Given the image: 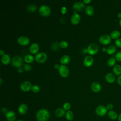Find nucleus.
Segmentation results:
<instances>
[{
    "label": "nucleus",
    "mask_w": 121,
    "mask_h": 121,
    "mask_svg": "<svg viewBox=\"0 0 121 121\" xmlns=\"http://www.w3.org/2000/svg\"><path fill=\"white\" fill-rule=\"evenodd\" d=\"M65 117L67 120L69 121H71L73 120L74 118V114L73 112L70 110L67 111L65 114Z\"/></svg>",
    "instance_id": "obj_28"
},
{
    "label": "nucleus",
    "mask_w": 121,
    "mask_h": 121,
    "mask_svg": "<svg viewBox=\"0 0 121 121\" xmlns=\"http://www.w3.org/2000/svg\"><path fill=\"white\" fill-rule=\"evenodd\" d=\"M39 14L43 17H48L50 16L51 13V10L49 7L47 5L41 6L38 10Z\"/></svg>",
    "instance_id": "obj_4"
},
{
    "label": "nucleus",
    "mask_w": 121,
    "mask_h": 121,
    "mask_svg": "<svg viewBox=\"0 0 121 121\" xmlns=\"http://www.w3.org/2000/svg\"><path fill=\"white\" fill-rule=\"evenodd\" d=\"M114 43L117 47H118L119 48H121V39L118 38V39H116Z\"/></svg>",
    "instance_id": "obj_35"
},
{
    "label": "nucleus",
    "mask_w": 121,
    "mask_h": 121,
    "mask_svg": "<svg viewBox=\"0 0 121 121\" xmlns=\"http://www.w3.org/2000/svg\"><path fill=\"white\" fill-rule=\"evenodd\" d=\"M71 107V105L70 104L68 103V102H66L63 105V109L65 111H69Z\"/></svg>",
    "instance_id": "obj_32"
},
{
    "label": "nucleus",
    "mask_w": 121,
    "mask_h": 121,
    "mask_svg": "<svg viewBox=\"0 0 121 121\" xmlns=\"http://www.w3.org/2000/svg\"><path fill=\"white\" fill-rule=\"evenodd\" d=\"M99 50L98 45L95 43H90L86 49V52L90 55H93L96 54Z\"/></svg>",
    "instance_id": "obj_3"
},
{
    "label": "nucleus",
    "mask_w": 121,
    "mask_h": 121,
    "mask_svg": "<svg viewBox=\"0 0 121 121\" xmlns=\"http://www.w3.org/2000/svg\"><path fill=\"white\" fill-rule=\"evenodd\" d=\"M107 112V110L106 107L103 105L98 106L95 110V112L96 114L99 116H104Z\"/></svg>",
    "instance_id": "obj_7"
},
{
    "label": "nucleus",
    "mask_w": 121,
    "mask_h": 121,
    "mask_svg": "<svg viewBox=\"0 0 121 121\" xmlns=\"http://www.w3.org/2000/svg\"><path fill=\"white\" fill-rule=\"evenodd\" d=\"M65 114V111L63 108H59L55 111V115L58 117H61Z\"/></svg>",
    "instance_id": "obj_20"
},
{
    "label": "nucleus",
    "mask_w": 121,
    "mask_h": 121,
    "mask_svg": "<svg viewBox=\"0 0 121 121\" xmlns=\"http://www.w3.org/2000/svg\"><path fill=\"white\" fill-rule=\"evenodd\" d=\"M31 66L30 65H29V64L27 63L26 64L24 65V69L26 70V71H29L31 69Z\"/></svg>",
    "instance_id": "obj_36"
},
{
    "label": "nucleus",
    "mask_w": 121,
    "mask_h": 121,
    "mask_svg": "<svg viewBox=\"0 0 121 121\" xmlns=\"http://www.w3.org/2000/svg\"><path fill=\"white\" fill-rule=\"evenodd\" d=\"M34 59L35 58L34 56L31 54H27L24 57L25 61L28 64L31 63L32 62H33L34 60Z\"/></svg>",
    "instance_id": "obj_27"
},
{
    "label": "nucleus",
    "mask_w": 121,
    "mask_h": 121,
    "mask_svg": "<svg viewBox=\"0 0 121 121\" xmlns=\"http://www.w3.org/2000/svg\"><path fill=\"white\" fill-rule=\"evenodd\" d=\"M106 108L107 110H109V111H112L113 108V105L112 104H108L106 105Z\"/></svg>",
    "instance_id": "obj_37"
},
{
    "label": "nucleus",
    "mask_w": 121,
    "mask_h": 121,
    "mask_svg": "<svg viewBox=\"0 0 121 121\" xmlns=\"http://www.w3.org/2000/svg\"><path fill=\"white\" fill-rule=\"evenodd\" d=\"M67 11V9L65 7H62L61 9L60 12L62 14H65Z\"/></svg>",
    "instance_id": "obj_38"
},
{
    "label": "nucleus",
    "mask_w": 121,
    "mask_h": 121,
    "mask_svg": "<svg viewBox=\"0 0 121 121\" xmlns=\"http://www.w3.org/2000/svg\"><path fill=\"white\" fill-rule=\"evenodd\" d=\"M5 117L8 121H15L16 120V114L12 111H8L5 115Z\"/></svg>",
    "instance_id": "obj_15"
},
{
    "label": "nucleus",
    "mask_w": 121,
    "mask_h": 121,
    "mask_svg": "<svg viewBox=\"0 0 121 121\" xmlns=\"http://www.w3.org/2000/svg\"><path fill=\"white\" fill-rule=\"evenodd\" d=\"M59 73L60 76L62 78H67L69 75V71L66 66L61 64L60 66V68L58 69Z\"/></svg>",
    "instance_id": "obj_5"
},
{
    "label": "nucleus",
    "mask_w": 121,
    "mask_h": 121,
    "mask_svg": "<svg viewBox=\"0 0 121 121\" xmlns=\"http://www.w3.org/2000/svg\"><path fill=\"white\" fill-rule=\"evenodd\" d=\"M119 121H121V113L118 115V119Z\"/></svg>",
    "instance_id": "obj_45"
},
{
    "label": "nucleus",
    "mask_w": 121,
    "mask_h": 121,
    "mask_svg": "<svg viewBox=\"0 0 121 121\" xmlns=\"http://www.w3.org/2000/svg\"><path fill=\"white\" fill-rule=\"evenodd\" d=\"M85 12L86 14L89 16H93L94 14V8L91 6H88L85 9Z\"/></svg>",
    "instance_id": "obj_24"
},
{
    "label": "nucleus",
    "mask_w": 121,
    "mask_h": 121,
    "mask_svg": "<svg viewBox=\"0 0 121 121\" xmlns=\"http://www.w3.org/2000/svg\"><path fill=\"white\" fill-rule=\"evenodd\" d=\"M121 33L118 30H114L110 34V36L112 39H117L120 36Z\"/></svg>",
    "instance_id": "obj_26"
},
{
    "label": "nucleus",
    "mask_w": 121,
    "mask_h": 121,
    "mask_svg": "<svg viewBox=\"0 0 121 121\" xmlns=\"http://www.w3.org/2000/svg\"><path fill=\"white\" fill-rule=\"evenodd\" d=\"M26 9H27L28 11H29L30 12H35L36 10L37 7L35 5L31 4V5H29L27 7Z\"/></svg>",
    "instance_id": "obj_30"
},
{
    "label": "nucleus",
    "mask_w": 121,
    "mask_h": 121,
    "mask_svg": "<svg viewBox=\"0 0 121 121\" xmlns=\"http://www.w3.org/2000/svg\"><path fill=\"white\" fill-rule=\"evenodd\" d=\"M47 59V54L44 52H41L36 54L35 57V61L39 63L44 62Z\"/></svg>",
    "instance_id": "obj_6"
},
{
    "label": "nucleus",
    "mask_w": 121,
    "mask_h": 121,
    "mask_svg": "<svg viewBox=\"0 0 121 121\" xmlns=\"http://www.w3.org/2000/svg\"><path fill=\"white\" fill-rule=\"evenodd\" d=\"M17 43L22 46H26L29 43L30 40L28 37L25 36H21L18 38Z\"/></svg>",
    "instance_id": "obj_10"
},
{
    "label": "nucleus",
    "mask_w": 121,
    "mask_h": 121,
    "mask_svg": "<svg viewBox=\"0 0 121 121\" xmlns=\"http://www.w3.org/2000/svg\"><path fill=\"white\" fill-rule=\"evenodd\" d=\"M70 61V58L68 55H64L61 57L60 60V62L62 65H66L68 64Z\"/></svg>",
    "instance_id": "obj_21"
},
{
    "label": "nucleus",
    "mask_w": 121,
    "mask_h": 121,
    "mask_svg": "<svg viewBox=\"0 0 121 121\" xmlns=\"http://www.w3.org/2000/svg\"><path fill=\"white\" fill-rule=\"evenodd\" d=\"M117 17L119 18H121V13H119L118 14H117Z\"/></svg>",
    "instance_id": "obj_47"
},
{
    "label": "nucleus",
    "mask_w": 121,
    "mask_h": 121,
    "mask_svg": "<svg viewBox=\"0 0 121 121\" xmlns=\"http://www.w3.org/2000/svg\"><path fill=\"white\" fill-rule=\"evenodd\" d=\"M116 59L115 58L112 57L109 58L107 60V65L110 67H112L114 66L115 64L116 63Z\"/></svg>",
    "instance_id": "obj_29"
},
{
    "label": "nucleus",
    "mask_w": 121,
    "mask_h": 121,
    "mask_svg": "<svg viewBox=\"0 0 121 121\" xmlns=\"http://www.w3.org/2000/svg\"><path fill=\"white\" fill-rule=\"evenodd\" d=\"M4 54H4V50H3L2 49H1V50H0V55L2 56H3V55H4Z\"/></svg>",
    "instance_id": "obj_44"
},
{
    "label": "nucleus",
    "mask_w": 121,
    "mask_h": 121,
    "mask_svg": "<svg viewBox=\"0 0 121 121\" xmlns=\"http://www.w3.org/2000/svg\"><path fill=\"white\" fill-rule=\"evenodd\" d=\"M117 83H118L119 85L121 86V75L119 76V77L118 78L117 80Z\"/></svg>",
    "instance_id": "obj_39"
},
{
    "label": "nucleus",
    "mask_w": 121,
    "mask_h": 121,
    "mask_svg": "<svg viewBox=\"0 0 121 121\" xmlns=\"http://www.w3.org/2000/svg\"><path fill=\"white\" fill-rule=\"evenodd\" d=\"M17 121H24L21 120H17Z\"/></svg>",
    "instance_id": "obj_50"
},
{
    "label": "nucleus",
    "mask_w": 121,
    "mask_h": 121,
    "mask_svg": "<svg viewBox=\"0 0 121 121\" xmlns=\"http://www.w3.org/2000/svg\"><path fill=\"white\" fill-rule=\"evenodd\" d=\"M10 60H11V59H10V56L7 54H5L1 57V61L2 63L4 65L9 64L10 62Z\"/></svg>",
    "instance_id": "obj_19"
},
{
    "label": "nucleus",
    "mask_w": 121,
    "mask_h": 121,
    "mask_svg": "<svg viewBox=\"0 0 121 121\" xmlns=\"http://www.w3.org/2000/svg\"><path fill=\"white\" fill-rule=\"evenodd\" d=\"M80 21V16L78 13H74L70 18L71 23L73 25L78 24Z\"/></svg>",
    "instance_id": "obj_13"
},
{
    "label": "nucleus",
    "mask_w": 121,
    "mask_h": 121,
    "mask_svg": "<svg viewBox=\"0 0 121 121\" xmlns=\"http://www.w3.org/2000/svg\"><path fill=\"white\" fill-rule=\"evenodd\" d=\"M17 71L20 73H21L23 72V69L21 68V67H20V68H18L17 69Z\"/></svg>",
    "instance_id": "obj_41"
},
{
    "label": "nucleus",
    "mask_w": 121,
    "mask_h": 121,
    "mask_svg": "<svg viewBox=\"0 0 121 121\" xmlns=\"http://www.w3.org/2000/svg\"><path fill=\"white\" fill-rule=\"evenodd\" d=\"M0 85L1 86V85H2V83H3V81H2V79L0 78Z\"/></svg>",
    "instance_id": "obj_48"
},
{
    "label": "nucleus",
    "mask_w": 121,
    "mask_h": 121,
    "mask_svg": "<svg viewBox=\"0 0 121 121\" xmlns=\"http://www.w3.org/2000/svg\"><path fill=\"white\" fill-rule=\"evenodd\" d=\"M59 45L61 48L64 49V48H66L68 47L69 44L67 42H66L65 41H62L60 42Z\"/></svg>",
    "instance_id": "obj_31"
},
{
    "label": "nucleus",
    "mask_w": 121,
    "mask_h": 121,
    "mask_svg": "<svg viewBox=\"0 0 121 121\" xmlns=\"http://www.w3.org/2000/svg\"><path fill=\"white\" fill-rule=\"evenodd\" d=\"M111 37L110 35H101L99 38V42L103 45L109 44L111 42Z\"/></svg>",
    "instance_id": "obj_8"
},
{
    "label": "nucleus",
    "mask_w": 121,
    "mask_h": 121,
    "mask_svg": "<svg viewBox=\"0 0 121 121\" xmlns=\"http://www.w3.org/2000/svg\"><path fill=\"white\" fill-rule=\"evenodd\" d=\"M115 58L116 60L118 61L121 62V51L118 52L115 55Z\"/></svg>",
    "instance_id": "obj_34"
},
{
    "label": "nucleus",
    "mask_w": 121,
    "mask_h": 121,
    "mask_svg": "<svg viewBox=\"0 0 121 121\" xmlns=\"http://www.w3.org/2000/svg\"><path fill=\"white\" fill-rule=\"evenodd\" d=\"M108 116L110 119L112 120H115L118 119V115L117 112L114 111H110L108 112Z\"/></svg>",
    "instance_id": "obj_22"
},
{
    "label": "nucleus",
    "mask_w": 121,
    "mask_h": 121,
    "mask_svg": "<svg viewBox=\"0 0 121 121\" xmlns=\"http://www.w3.org/2000/svg\"><path fill=\"white\" fill-rule=\"evenodd\" d=\"M119 25L121 26V18L120 19V21H119Z\"/></svg>",
    "instance_id": "obj_49"
},
{
    "label": "nucleus",
    "mask_w": 121,
    "mask_h": 121,
    "mask_svg": "<svg viewBox=\"0 0 121 121\" xmlns=\"http://www.w3.org/2000/svg\"><path fill=\"white\" fill-rule=\"evenodd\" d=\"M85 4L82 1H78L77 2H75L73 6V9L75 11H80L83 10V9L85 8Z\"/></svg>",
    "instance_id": "obj_12"
},
{
    "label": "nucleus",
    "mask_w": 121,
    "mask_h": 121,
    "mask_svg": "<svg viewBox=\"0 0 121 121\" xmlns=\"http://www.w3.org/2000/svg\"><path fill=\"white\" fill-rule=\"evenodd\" d=\"M91 88L93 92L98 93L101 90V86L98 82H94L91 85Z\"/></svg>",
    "instance_id": "obj_14"
},
{
    "label": "nucleus",
    "mask_w": 121,
    "mask_h": 121,
    "mask_svg": "<svg viewBox=\"0 0 121 121\" xmlns=\"http://www.w3.org/2000/svg\"><path fill=\"white\" fill-rule=\"evenodd\" d=\"M102 51L103 52H106V51H107V49L105 48V47H103L102 49Z\"/></svg>",
    "instance_id": "obj_46"
},
{
    "label": "nucleus",
    "mask_w": 121,
    "mask_h": 121,
    "mask_svg": "<svg viewBox=\"0 0 121 121\" xmlns=\"http://www.w3.org/2000/svg\"><path fill=\"white\" fill-rule=\"evenodd\" d=\"M60 65H59L58 64H55L54 66V67L55 69H59L60 68Z\"/></svg>",
    "instance_id": "obj_43"
},
{
    "label": "nucleus",
    "mask_w": 121,
    "mask_h": 121,
    "mask_svg": "<svg viewBox=\"0 0 121 121\" xmlns=\"http://www.w3.org/2000/svg\"><path fill=\"white\" fill-rule=\"evenodd\" d=\"M27 106L25 104H21L18 108V112L21 115H24L26 114L27 111Z\"/></svg>",
    "instance_id": "obj_17"
},
{
    "label": "nucleus",
    "mask_w": 121,
    "mask_h": 121,
    "mask_svg": "<svg viewBox=\"0 0 121 121\" xmlns=\"http://www.w3.org/2000/svg\"><path fill=\"white\" fill-rule=\"evenodd\" d=\"M83 63L86 67H90L94 63V59L91 55H87L84 58Z\"/></svg>",
    "instance_id": "obj_11"
},
{
    "label": "nucleus",
    "mask_w": 121,
    "mask_h": 121,
    "mask_svg": "<svg viewBox=\"0 0 121 121\" xmlns=\"http://www.w3.org/2000/svg\"><path fill=\"white\" fill-rule=\"evenodd\" d=\"M105 80L109 83H113L115 80V77L112 73H109L105 76Z\"/></svg>",
    "instance_id": "obj_18"
},
{
    "label": "nucleus",
    "mask_w": 121,
    "mask_h": 121,
    "mask_svg": "<svg viewBox=\"0 0 121 121\" xmlns=\"http://www.w3.org/2000/svg\"><path fill=\"white\" fill-rule=\"evenodd\" d=\"M11 63L13 66L17 68H20L23 66V60L21 57L18 55H16L12 58Z\"/></svg>",
    "instance_id": "obj_2"
},
{
    "label": "nucleus",
    "mask_w": 121,
    "mask_h": 121,
    "mask_svg": "<svg viewBox=\"0 0 121 121\" xmlns=\"http://www.w3.org/2000/svg\"><path fill=\"white\" fill-rule=\"evenodd\" d=\"M39 49V45L36 43H33L29 47V51L32 54H35L38 52Z\"/></svg>",
    "instance_id": "obj_16"
},
{
    "label": "nucleus",
    "mask_w": 121,
    "mask_h": 121,
    "mask_svg": "<svg viewBox=\"0 0 121 121\" xmlns=\"http://www.w3.org/2000/svg\"><path fill=\"white\" fill-rule=\"evenodd\" d=\"M116 51V48L114 45H110L107 48L106 52L109 55L114 54Z\"/></svg>",
    "instance_id": "obj_25"
},
{
    "label": "nucleus",
    "mask_w": 121,
    "mask_h": 121,
    "mask_svg": "<svg viewBox=\"0 0 121 121\" xmlns=\"http://www.w3.org/2000/svg\"><path fill=\"white\" fill-rule=\"evenodd\" d=\"M91 2V0H83V2L85 4H89Z\"/></svg>",
    "instance_id": "obj_42"
},
{
    "label": "nucleus",
    "mask_w": 121,
    "mask_h": 121,
    "mask_svg": "<svg viewBox=\"0 0 121 121\" xmlns=\"http://www.w3.org/2000/svg\"><path fill=\"white\" fill-rule=\"evenodd\" d=\"M31 90L34 93H38L40 91V87L38 85H35L32 86Z\"/></svg>",
    "instance_id": "obj_33"
},
{
    "label": "nucleus",
    "mask_w": 121,
    "mask_h": 121,
    "mask_svg": "<svg viewBox=\"0 0 121 121\" xmlns=\"http://www.w3.org/2000/svg\"><path fill=\"white\" fill-rule=\"evenodd\" d=\"M113 72L116 76L121 75V66L115 65L113 68Z\"/></svg>",
    "instance_id": "obj_23"
},
{
    "label": "nucleus",
    "mask_w": 121,
    "mask_h": 121,
    "mask_svg": "<svg viewBox=\"0 0 121 121\" xmlns=\"http://www.w3.org/2000/svg\"><path fill=\"white\" fill-rule=\"evenodd\" d=\"M32 85L29 81H26L22 82L20 85V89L23 92H28L32 88Z\"/></svg>",
    "instance_id": "obj_9"
},
{
    "label": "nucleus",
    "mask_w": 121,
    "mask_h": 121,
    "mask_svg": "<svg viewBox=\"0 0 121 121\" xmlns=\"http://www.w3.org/2000/svg\"><path fill=\"white\" fill-rule=\"evenodd\" d=\"M1 112H2V113L6 114L7 112L8 111V109H7L6 108H5V107H3V108L1 109Z\"/></svg>",
    "instance_id": "obj_40"
},
{
    "label": "nucleus",
    "mask_w": 121,
    "mask_h": 121,
    "mask_svg": "<svg viewBox=\"0 0 121 121\" xmlns=\"http://www.w3.org/2000/svg\"><path fill=\"white\" fill-rule=\"evenodd\" d=\"M50 117L49 111L45 109H42L39 110L36 114L37 121H47Z\"/></svg>",
    "instance_id": "obj_1"
}]
</instances>
